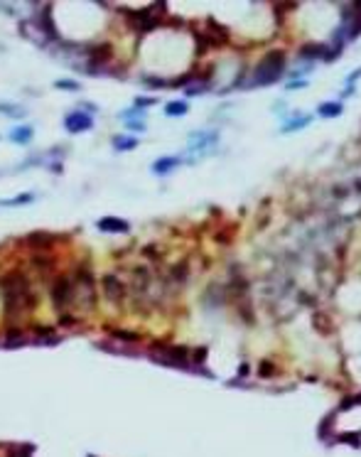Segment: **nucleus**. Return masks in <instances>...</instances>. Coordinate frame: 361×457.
I'll return each instance as SVG.
<instances>
[{"mask_svg": "<svg viewBox=\"0 0 361 457\" xmlns=\"http://www.w3.org/2000/svg\"><path fill=\"white\" fill-rule=\"evenodd\" d=\"M2 293H5V305H7V312H17L22 305H25V295H27V278L22 273H7L2 280Z\"/></svg>", "mask_w": 361, "mask_h": 457, "instance_id": "nucleus-1", "label": "nucleus"}, {"mask_svg": "<svg viewBox=\"0 0 361 457\" xmlns=\"http://www.w3.org/2000/svg\"><path fill=\"white\" fill-rule=\"evenodd\" d=\"M283 64H285V54L283 52H268L263 57V62L258 64V69H256L253 86H265V84L278 81L280 74H283Z\"/></svg>", "mask_w": 361, "mask_h": 457, "instance_id": "nucleus-2", "label": "nucleus"}, {"mask_svg": "<svg viewBox=\"0 0 361 457\" xmlns=\"http://www.w3.org/2000/svg\"><path fill=\"white\" fill-rule=\"evenodd\" d=\"M153 354L160 357L163 364H175V366H182L187 361V349L184 347H167V344H155L153 347Z\"/></svg>", "mask_w": 361, "mask_h": 457, "instance_id": "nucleus-3", "label": "nucleus"}, {"mask_svg": "<svg viewBox=\"0 0 361 457\" xmlns=\"http://www.w3.org/2000/svg\"><path fill=\"white\" fill-rule=\"evenodd\" d=\"M54 302L57 305H66L69 300H71V280H66V278H59L57 280V285H54Z\"/></svg>", "mask_w": 361, "mask_h": 457, "instance_id": "nucleus-4", "label": "nucleus"}, {"mask_svg": "<svg viewBox=\"0 0 361 457\" xmlns=\"http://www.w3.org/2000/svg\"><path fill=\"white\" fill-rule=\"evenodd\" d=\"M66 126H69L71 133H76V131H86V128H91V118L84 116V113H71V116L66 118Z\"/></svg>", "mask_w": 361, "mask_h": 457, "instance_id": "nucleus-5", "label": "nucleus"}, {"mask_svg": "<svg viewBox=\"0 0 361 457\" xmlns=\"http://www.w3.org/2000/svg\"><path fill=\"white\" fill-rule=\"evenodd\" d=\"M103 290H106V295L113 297V300L123 295V285H121L113 275H106V278H103Z\"/></svg>", "mask_w": 361, "mask_h": 457, "instance_id": "nucleus-6", "label": "nucleus"}, {"mask_svg": "<svg viewBox=\"0 0 361 457\" xmlns=\"http://www.w3.org/2000/svg\"><path fill=\"white\" fill-rule=\"evenodd\" d=\"M98 227H101V231H116V233H123V231H128V224H126V222H121V219H113V217H108V219H101V222H98Z\"/></svg>", "mask_w": 361, "mask_h": 457, "instance_id": "nucleus-7", "label": "nucleus"}, {"mask_svg": "<svg viewBox=\"0 0 361 457\" xmlns=\"http://www.w3.org/2000/svg\"><path fill=\"white\" fill-rule=\"evenodd\" d=\"M342 113V106L339 103H325V106H320V116H325V118H332V116H339Z\"/></svg>", "mask_w": 361, "mask_h": 457, "instance_id": "nucleus-8", "label": "nucleus"}, {"mask_svg": "<svg viewBox=\"0 0 361 457\" xmlns=\"http://www.w3.org/2000/svg\"><path fill=\"white\" fill-rule=\"evenodd\" d=\"M167 113H170V116H180V113H187V103H182V101H172V103L167 106Z\"/></svg>", "mask_w": 361, "mask_h": 457, "instance_id": "nucleus-9", "label": "nucleus"}, {"mask_svg": "<svg viewBox=\"0 0 361 457\" xmlns=\"http://www.w3.org/2000/svg\"><path fill=\"white\" fill-rule=\"evenodd\" d=\"M325 49L317 47V44H307V49H302V57H322Z\"/></svg>", "mask_w": 361, "mask_h": 457, "instance_id": "nucleus-10", "label": "nucleus"}, {"mask_svg": "<svg viewBox=\"0 0 361 457\" xmlns=\"http://www.w3.org/2000/svg\"><path fill=\"white\" fill-rule=\"evenodd\" d=\"M177 160H172V158H167V160H158V165H155V172H167L172 165H175Z\"/></svg>", "mask_w": 361, "mask_h": 457, "instance_id": "nucleus-11", "label": "nucleus"}, {"mask_svg": "<svg viewBox=\"0 0 361 457\" xmlns=\"http://www.w3.org/2000/svg\"><path fill=\"white\" fill-rule=\"evenodd\" d=\"M17 450H20V455H15V453L10 450V457H30V453H32V448H27V450H25V445H20Z\"/></svg>", "mask_w": 361, "mask_h": 457, "instance_id": "nucleus-12", "label": "nucleus"}, {"mask_svg": "<svg viewBox=\"0 0 361 457\" xmlns=\"http://www.w3.org/2000/svg\"><path fill=\"white\" fill-rule=\"evenodd\" d=\"M118 339H138V334H131V332H116Z\"/></svg>", "mask_w": 361, "mask_h": 457, "instance_id": "nucleus-13", "label": "nucleus"}, {"mask_svg": "<svg viewBox=\"0 0 361 457\" xmlns=\"http://www.w3.org/2000/svg\"><path fill=\"white\" fill-rule=\"evenodd\" d=\"M116 143H118V148H133V145H135V140H121V138H118Z\"/></svg>", "mask_w": 361, "mask_h": 457, "instance_id": "nucleus-14", "label": "nucleus"}, {"mask_svg": "<svg viewBox=\"0 0 361 457\" xmlns=\"http://www.w3.org/2000/svg\"><path fill=\"white\" fill-rule=\"evenodd\" d=\"M57 86H62V89H76V84H74V81H59Z\"/></svg>", "mask_w": 361, "mask_h": 457, "instance_id": "nucleus-15", "label": "nucleus"}, {"mask_svg": "<svg viewBox=\"0 0 361 457\" xmlns=\"http://www.w3.org/2000/svg\"><path fill=\"white\" fill-rule=\"evenodd\" d=\"M15 138H30V131H17Z\"/></svg>", "mask_w": 361, "mask_h": 457, "instance_id": "nucleus-16", "label": "nucleus"}]
</instances>
